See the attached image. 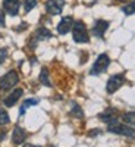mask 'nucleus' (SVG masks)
<instances>
[{"mask_svg":"<svg viewBox=\"0 0 135 147\" xmlns=\"http://www.w3.org/2000/svg\"><path fill=\"white\" fill-rule=\"evenodd\" d=\"M72 37H73V41H77V43H88L90 41V35H88L87 27H85L84 22H81V21L73 22Z\"/></svg>","mask_w":135,"mask_h":147,"instance_id":"obj_1","label":"nucleus"},{"mask_svg":"<svg viewBox=\"0 0 135 147\" xmlns=\"http://www.w3.org/2000/svg\"><path fill=\"white\" fill-rule=\"evenodd\" d=\"M19 82V77L16 71H9L0 78V91H9Z\"/></svg>","mask_w":135,"mask_h":147,"instance_id":"obj_2","label":"nucleus"},{"mask_svg":"<svg viewBox=\"0 0 135 147\" xmlns=\"http://www.w3.org/2000/svg\"><path fill=\"white\" fill-rule=\"evenodd\" d=\"M109 65H110V57H109V55L103 53L95 59V62H94L90 74L91 75H100V74H103L109 68Z\"/></svg>","mask_w":135,"mask_h":147,"instance_id":"obj_3","label":"nucleus"},{"mask_svg":"<svg viewBox=\"0 0 135 147\" xmlns=\"http://www.w3.org/2000/svg\"><path fill=\"white\" fill-rule=\"evenodd\" d=\"M124 82H125V77L122 75V74H116V75H112L109 78V81H107V84H106V91L109 93V94H113V93H116L122 85H124Z\"/></svg>","mask_w":135,"mask_h":147,"instance_id":"obj_4","label":"nucleus"},{"mask_svg":"<svg viewBox=\"0 0 135 147\" xmlns=\"http://www.w3.org/2000/svg\"><path fill=\"white\" fill-rule=\"evenodd\" d=\"M109 132H113V134H119V136H125V137H129V138H135V129L131 128L129 125H120V124H112L109 125L107 128Z\"/></svg>","mask_w":135,"mask_h":147,"instance_id":"obj_5","label":"nucleus"},{"mask_svg":"<svg viewBox=\"0 0 135 147\" xmlns=\"http://www.w3.org/2000/svg\"><path fill=\"white\" fill-rule=\"evenodd\" d=\"M65 0H47L46 2V10L50 15H59L63 10Z\"/></svg>","mask_w":135,"mask_h":147,"instance_id":"obj_6","label":"nucleus"},{"mask_svg":"<svg viewBox=\"0 0 135 147\" xmlns=\"http://www.w3.org/2000/svg\"><path fill=\"white\" fill-rule=\"evenodd\" d=\"M19 0H3V10L10 16H16L19 13Z\"/></svg>","mask_w":135,"mask_h":147,"instance_id":"obj_7","label":"nucleus"},{"mask_svg":"<svg viewBox=\"0 0 135 147\" xmlns=\"http://www.w3.org/2000/svg\"><path fill=\"white\" fill-rule=\"evenodd\" d=\"M107 28H109V22L104 21V19H99V21L94 22L91 32H93L95 37H99V38H103V37H104V32L107 31Z\"/></svg>","mask_w":135,"mask_h":147,"instance_id":"obj_8","label":"nucleus"},{"mask_svg":"<svg viewBox=\"0 0 135 147\" xmlns=\"http://www.w3.org/2000/svg\"><path fill=\"white\" fill-rule=\"evenodd\" d=\"M72 27H73V18H72V16H65V18H62V21L59 22L57 32L62 34V35H65V34H68V32L72 30Z\"/></svg>","mask_w":135,"mask_h":147,"instance_id":"obj_9","label":"nucleus"},{"mask_svg":"<svg viewBox=\"0 0 135 147\" xmlns=\"http://www.w3.org/2000/svg\"><path fill=\"white\" fill-rule=\"evenodd\" d=\"M22 94H24V90H21V88L13 90V91H12V93L6 97V99L3 100V105H5V106H7V107L15 106V105H16V102L22 97Z\"/></svg>","mask_w":135,"mask_h":147,"instance_id":"obj_10","label":"nucleus"},{"mask_svg":"<svg viewBox=\"0 0 135 147\" xmlns=\"http://www.w3.org/2000/svg\"><path fill=\"white\" fill-rule=\"evenodd\" d=\"M116 115H118L116 109H109V110H106L104 113H100V119L107 122L109 125H112V124H116L118 122V116Z\"/></svg>","mask_w":135,"mask_h":147,"instance_id":"obj_11","label":"nucleus"},{"mask_svg":"<svg viewBox=\"0 0 135 147\" xmlns=\"http://www.w3.org/2000/svg\"><path fill=\"white\" fill-rule=\"evenodd\" d=\"M27 138V131L22 127H16L13 129V134H12V140H13L15 144H22Z\"/></svg>","mask_w":135,"mask_h":147,"instance_id":"obj_12","label":"nucleus"},{"mask_svg":"<svg viewBox=\"0 0 135 147\" xmlns=\"http://www.w3.org/2000/svg\"><path fill=\"white\" fill-rule=\"evenodd\" d=\"M50 37H52V32L44 27H40L35 31V40H47V38H50Z\"/></svg>","mask_w":135,"mask_h":147,"instance_id":"obj_13","label":"nucleus"},{"mask_svg":"<svg viewBox=\"0 0 135 147\" xmlns=\"http://www.w3.org/2000/svg\"><path fill=\"white\" fill-rule=\"evenodd\" d=\"M40 81L43 85H47V87H52V82H50V78H48V71L47 68H43L41 72H40Z\"/></svg>","mask_w":135,"mask_h":147,"instance_id":"obj_14","label":"nucleus"},{"mask_svg":"<svg viewBox=\"0 0 135 147\" xmlns=\"http://www.w3.org/2000/svg\"><path fill=\"white\" fill-rule=\"evenodd\" d=\"M122 121L125 122V124H128V125H135V112H126V113H124L122 115Z\"/></svg>","mask_w":135,"mask_h":147,"instance_id":"obj_15","label":"nucleus"},{"mask_svg":"<svg viewBox=\"0 0 135 147\" xmlns=\"http://www.w3.org/2000/svg\"><path fill=\"white\" fill-rule=\"evenodd\" d=\"M71 115L75 116V118H84V112H82V109L79 107V105L72 103V106H71Z\"/></svg>","mask_w":135,"mask_h":147,"instance_id":"obj_16","label":"nucleus"},{"mask_svg":"<svg viewBox=\"0 0 135 147\" xmlns=\"http://www.w3.org/2000/svg\"><path fill=\"white\" fill-rule=\"evenodd\" d=\"M122 12H124L125 15H135V0L125 6H122Z\"/></svg>","mask_w":135,"mask_h":147,"instance_id":"obj_17","label":"nucleus"},{"mask_svg":"<svg viewBox=\"0 0 135 147\" xmlns=\"http://www.w3.org/2000/svg\"><path fill=\"white\" fill-rule=\"evenodd\" d=\"M37 103H38V100H37V99H28V100H25V102H24V105H22V107H21V115H24L28 107H31V106H34Z\"/></svg>","mask_w":135,"mask_h":147,"instance_id":"obj_18","label":"nucleus"},{"mask_svg":"<svg viewBox=\"0 0 135 147\" xmlns=\"http://www.w3.org/2000/svg\"><path fill=\"white\" fill-rule=\"evenodd\" d=\"M9 121H10V118H9L7 112H6L5 109H0V127L9 124Z\"/></svg>","mask_w":135,"mask_h":147,"instance_id":"obj_19","label":"nucleus"},{"mask_svg":"<svg viewBox=\"0 0 135 147\" xmlns=\"http://www.w3.org/2000/svg\"><path fill=\"white\" fill-rule=\"evenodd\" d=\"M37 6V0H24V9L25 12H31Z\"/></svg>","mask_w":135,"mask_h":147,"instance_id":"obj_20","label":"nucleus"},{"mask_svg":"<svg viewBox=\"0 0 135 147\" xmlns=\"http://www.w3.org/2000/svg\"><path fill=\"white\" fill-rule=\"evenodd\" d=\"M7 57V49L6 47H0V65H2Z\"/></svg>","mask_w":135,"mask_h":147,"instance_id":"obj_21","label":"nucleus"},{"mask_svg":"<svg viewBox=\"0 0 135 147\" xmlns=\"http://www.w3.org/2000/svg\"><path fill=\"white\" fill-rule=\"evenodd\" d=\"M0 27H5V13L0 10Z\"/></svg>","mask_w":135,"mask_h":147,"instance_id":"obj_22","label":"nucleus"},{"mask_svg":"<svg viewBox=\"0 0 135 147\" xmlns=\"http://www.w3.org/2000/svg\"><path fill=\"white\" fill-rule=\"evenodd\" d=\"M5 137H6V131H2V132H0V141H3Z\"/></svg>","mask_w":135,"mask_h":147,"instance_id":"obj_23","label":"nucleus"},{"mask_svg":"<svg viewBox=\"0 0 135 147\" xmlns=\"http://www.w3.org/2000/svg\"><path fill=\"white\" fill-rule=\"evenodd\" d=\"M24 147H40V146H34V144H24Z\"/></svg>","mask_w":135,"mask_h":147,"instance_id":"obj_24","label":"nucleus"}]
</instances>
